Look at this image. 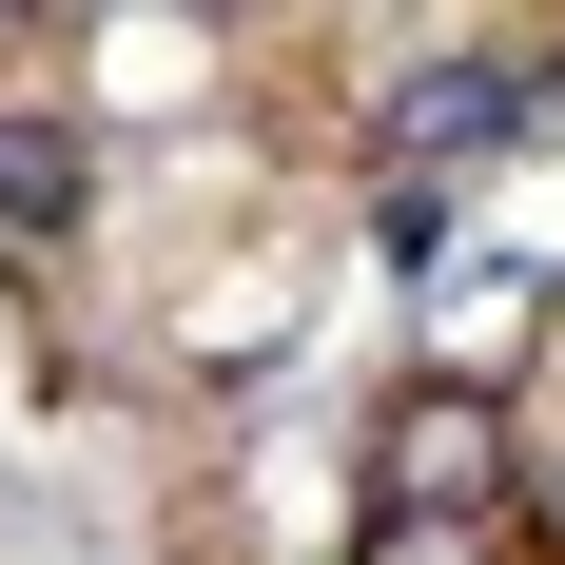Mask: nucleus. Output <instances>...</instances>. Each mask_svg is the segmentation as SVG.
Returning a JSON list of instances; mask_svg holds the SVG:
<instances>
[{"instance_id": "obj_1", "label": "nucleus", "mask_w": 565, "mask_h": 565, "mask_svg": "<svg viewBox=\"0 0 565 565\" xmlns=\"http://www.w3.org/2000/svg\"><path fill=\"white\" fill-rule=\"evenodd\" d=\"M508 391H468V371H429V391L371 409V526H508Z\"/></svg>"}, {"instance_id": "obj_2", "label": "nucleus", "mask_w": 565, "mask_h": 565, "mask_svg": "<svg viewBox=\"0 0 565 565\" xmlns=\"http://www.w3.org/2000/svg\"><path fill=\"white\" fill-rule=\"evenodd\" d=\"M508 137H546V78H526V58H429V78L371 117V157H391V175H488Z\"/></svg>"}, {"instance_id": "obj_3", "label": "nucleus", "mask_w": 565, "mask_h": 565, "mask_svg": "<svg viewBox=\"0 0 565 565\" xmlns=\"http://www.w3.org/2000/svg\"><path fill=\"white\" fill-rule=\"evenodd\" d=\"M78 195H98V157H78V117L0 98V234H20V254H58V234H78Z\"/></svg>"}, {"instance_id": "obj_4", "label": "nucleus", "mask_w": 565, "mask_h": 565, "mask_svg": "<svg viewBox=\"0 0 565 565\" xmlns=\"http://www.w3.org/2000/svg\"><path fill=\"white\" fill-rule=\"evenodd\" d=\"M351 565H508V526H351Z\"/></svg>"}]
</instances>
